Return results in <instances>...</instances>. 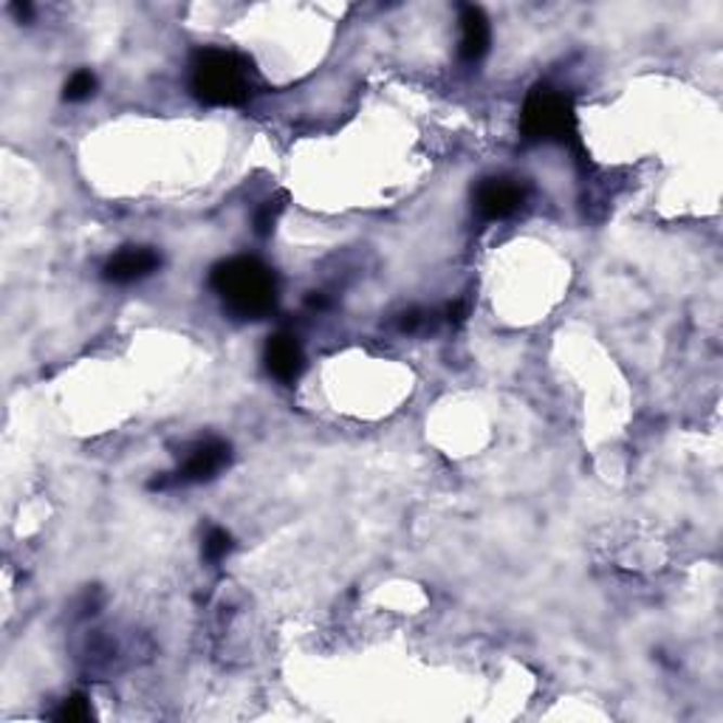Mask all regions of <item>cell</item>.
<instances>
[{"instance_id":"1","label":"cell","mask_w":723,"mask_h":723,"mask_svg":"<svg viewBox=\"0 0 723 723\" xmlns=\"http://www.w3.org/2000/svg\"><path fill=\"white\" fill-rule=\"evenodd\" d=\"M209 286L237 320H263L277 308V277L263 260L249 255L212 266Z\"/></svg>"},{"instance_id":"2","label":"cell","mask_w":723,"mask_h":723,"mask_svg":"<svg viewBox=\"0 0 723 723\" xmlns=\"http://www.w3.org/2000/svg\"><path fill=\"white\" fill-rule=\"evenodd\" d=\"M193 93L204 105L241 108L255 96V68L227 49H201L193 57Z\"/></svg>"},{"instance_id":"3","label":"cell","mask_w":723,"mask_h":723,"mask_svg":"<svg viewBox=\"0 0 723 723\" xmlns=\"http://www.w3.org/2000/svg\"><path fill=\"white\" fill-rule=\"evenodd\" d=\"M520 130L529 142H559L580 147V125L571 96L552 86H534L520 111Z\"/></svg>"},{"instance_id":"4","label":"cell","mask_w":723,"mask_h":723,"mask_svg":"<svg viewBox=\"0 0 723 723\" xmlns=\"http://www.w3.org/2000/svg\"><path fill=\"white\" fill-rule=\"evenodd\" d=\"M526 190L517 179H506V176H494V179H483L475 186V212L483 221H503V218L515 216L517 209L526 204Z\"/></svg>"},{"instance_id":"5","label":"cell","mask_w":723,"mask_h":723,"mask_svg":"<svg viewBox=\"0 0 723 723\" xmlns=\"http://www.w3.org/2000/svg\"><path fill=\"white\" fill-rule=\"evenodd\" d=\"M232 461V447L221 438H207L186 450L184 461L172 475V483H204L223 473Z\"/></svg>"},{"instance_id":"6","label":"cell","mask_w":723,"mask_h":723,"mask_svg":"<svg viewBox=\"0 0 723 723\" xmlns=\"http://www.w3.org/2000/svg\"><path fill=\"white\" fill-rule=\"evenodd\" d=\"M158 266H162V255L151 246H125L102 266V277L116 286H128V283L151 277L153 272H158Z\"/></svg>"},{"instance_id":"7","label":"cell","mask_w":723,"mask_h":723,"mask_svg":"<svg viewBox=\"0 0 723 723\" xmlns=\"http://www.w3.org/2000/svg\"><path fill=\"white\" fill-rule=\"evenodd\" d=\"M266 371L272 373L277 382H294L302 373V365H306V357H302V348L297 343V337L292 334H274L266 343V353H263Z\"/></svg>"},{"instance_id":"8","label":"cell","mask_w":723,"mask_h":723,"mask_svg":"<svg viewBox=\"0 0 723 723\" xmlns=\"http://www.w3.org/2000/svg\"><path fill=\"white\" fill-rule=\"evenodd\" d=\"M492 43V29L478 7H461V60L464 63H478L489 51Z\"/></svg>"},{"instance_id":"9","label":"cell","mask_w":723,"mask_h":723,"mask_svg":"<svg viewBox=\"0 0 723 723\" xmlns=\"http://www.w3.org/2000/svg\"><path fill=\"white\" fill-rule=\"evenodd\" d=\"M93 91H96V77L82 68V72L72 74V79L65 82L63 96H65V102H86V100H91Z\"/></svg>"},{"instance_id":"10","label":"cell","mask_w":723,"mask_h":723,"mask_svg":"<svg viewBox=\"0 0 723 723\" xmlns=\"http://www.w3.org/2000/svg\"><path fill=\"white\" fill-rule=\"evenodd\" d=\"M93 718L91 701H88L86 695H72V698H65L63 707L57 712V721L63 723H86Z\"/></svg>"},{"instance_id":"11","label":"cell","mask_w":723,"mask_h":723,"mask_svg":"<svg viewBox=\"0 0 723 723\" xmlns=\"http://www.w3.org/2000/svg\"><path fill=\"white\" fill-rule=\"evenodd\" d=\"M232 545L235 543H232L230 531L212 529L207 538H204V559H207V563H221V559L232 552Z\"/></svg>"},{"instance_id":"12","label":"cell","mask_w":723,"mask_h":723,"mask_svg":"<svg viewBox=\"0 0 723 723\" xmlns=\"http://www.w3.org/2000/svg\"><path fill=\"white\" fill-rule=\"evenodd\" d=\"M277 212H280V204H274L272 207V201H266L263 207H260L258 218H255V232H258V235H269V232L274 230Z\"/></svg>"},{"instance_id":"13","label":"cell","mask_w":723,"mask_h":723,"mask_svg":"<svg viewBox=\"0 0 723 723\" xmlns=\"http://www.w3.org/2000/svg\"><path fill=\"white\" fill-rule=\"evenodd\" d=\"M424 325H427V314L418 311V308H413V311H404V314L399 317V328L408 331V334H416V331H422Z\"/></svg>"},{"instance_id":"14","label":"cell","mask_w":723,"mask_h":723,"mask_svg":"<svg viewBox=\"0 0 723 723\" xmlns=\"http://www.w3.org/2000/svg\"><path fill=\"white\" fill-rule=\"evenodd\" d=\"M464 314H466V308H464V302H452L450 308H447V320H450V323H464Z\"/></svg>"},{"instance_id":"15","label":"cell","mask_w":723,"mask_h":723,"mask_svg":"<svg viewBox=\"0 0 723 723\" xmlns=\"http://www.w3.org/2000/svg\"><path fill=\"white\" fill-rule=\"evenodd\" d=\"M12 15H17V21H29L31 7L29 3H12Z\"/></svg>"}]
</instances>
